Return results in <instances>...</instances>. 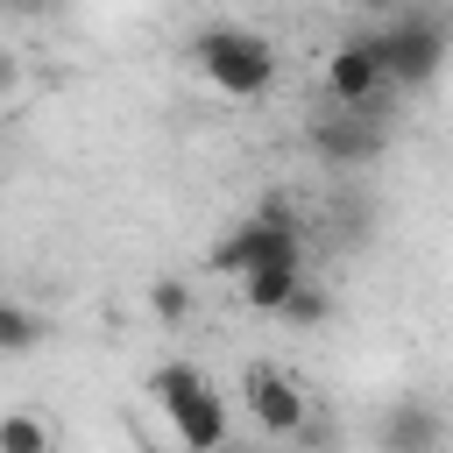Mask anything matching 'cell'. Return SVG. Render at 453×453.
<instances>
[{
  "label": "cell",
  "instance_id": "obj_14",
  "mask_svg": "<svg viewBox=\"0 0 453 453\" xmlns=\"http://www.w3.org/2000/svg\"><path fill=\"white\" fill-rule=\"evenodd\" d=\"M347 7H361V14H396V7H411V0H347Z\"/></svg>",
  "mask_w": 453,
  "mask_h": 453
},
{
  "label": "cell",
  "instance_id": "obj_17",
  "mask_svg": "<svg viewBox=\"0 0 453 453\" xmlns=\"http://www.w3.org/2000/svg\"><path fill=\"white\" fill-rule=\"evenodd\" d=\"M219 453H255V446H241V439H226V446H219Z\"/></svg>",
  "mask_w": 453,
  "mask_h": 453
},
{
  "label": "cell",
  "instance_id": "obj_9",
  "mask_svg": "<svg viewBox=\"0 0 453 453\" xmlns=\"http://www.w3.org/2000/svg\"><path fill=\"white\" fill-rule=\"evenodd\" d=\"M297 283H304V262H276V269L241 276V297H248L255 311H269V319H276V311H283V297H290Z\"/></svg>",
  "mask_w": 453,
  "mask_h": 453
},
{
  "label": "cell",
  "instance_id": "obj_3",
  "mask_svg": "<svg viewBox=\"0 0 453 453\" xmlns=\"http://www.w3.org/2000/svg\"><path fill=\"white\" fill-rule=\"evenodd\" d=\"M149 396L163 403L170 432L184 439V453H219L226 446V396L191 368V361H163L149 375Z\"/></svg>",
  "mask_w": 453,
  "mask_h": 453
},
{
  "label": "cell",
  "instance_id": "obj_13",
  "mask_svg": "<svg viewBox=\"0 0 453 453\" xmlns=\"http://www.w3.org/2000/svg\"><path fill=\"white\" fill-rule=\"evenodd\" d=\"M149 311H156L163 326L191 319V283H177V276H156V283H149Z\"/></svg>",
  "mask_w": 453,
  "mask_h": 453
},
{
  "label": "cell",
  "instance_id": "obj_5",
  "mask_svg": "<svg viewBox=\"0 0 453 453\" xmlns=\"http://www.w3.org/2000/svg\"><path fill=\"white\" fill-rule=\"evenodd\" d=\"M304 142H311V156H319L326 170H354V163L382 156V120L361 113V106H326V113H311Z\"/></svg>",
  "mask_w": 453,
  "mask_h": 453
},
{
  "label": "cell",
  "instance_id": "obj_16",
  "mask_svg": "<svg viewBox=\"0 0 453 453\" xmlns=\"http://www.w3.org/2000/svg\"><path fill=\"white\" fill-rule=\"evenodd\" d=\"M0 7H14V14H42V7H57V0H0Z\"/></svg>",
  "mask_w": 453,
  "mask_h": 453
},
{
  "label": "cell",
  "instance_id": "obj_6",
  "mask_svg": "<svg viewBox=\"0 0 453 453\" xmlns=\"http://www.w3.org/2000/svg\"><path fill=\"white\" fill-rule=\"evenodd\" d=\"M248 411H255L262 439H297V432L311 425L304 389H297L283 368H269V361H255V368H248Z\"/></svg>",
  "mask_w": 453,
  "mask_h": 453
},
{
  "label": "cell",
  "instance_id": "obj_11",
  "mask_svg": "<svg viewBox=\"0 0 453 453\" xmlns=\"http://www.w3.org/2000/svg\"><path fill=\"white\" fill-rule=\"evenodd\" d=\"M0 453H57V439L35 411H7L0 418Z\"/></svg>",
  "mask_w": 453,
  "mask_h": 453
},
{
  "label": "cell",
  "instance_id": "obj_1",
  "mask_svg": "<svg viewBox=\"0 0 453 453\" xmlns=\"http://www.w3.org/2000/svg\"><path fill=\"white\" fill-rule=\"evenodd\" d=\"M191 64L205 71V85H219L226 99H262L276 85V42L248 21H205L191 35Z\"/></svg>",
  "mask_w": 453,
  "mask_h": 453
},
{
  "label": "cell",
  "instance_id": "obj_2",
  "mask_svg": "<svg viewBox=\"0 0 453 453\" xmlns=\"http://www.w3.org/2000/svg\"><path fill=\"white\" fill-rule=\"evenodd\" d=\"M446 50H453V21L432 0H411V7H396L375 28V57H382L389 85H432L439 64H446Z\"/></svg>",
  "mask_w": 453,
  "mask_h": 453
},
{
  "label": "cell",
  "instance_id": "obj_10",
  "mask_svg": "<svg viewBox=\"0 0 453 453\" xmlns=\"http://www.w3.org/2000/svg\"><path fill=\"white\" fill-rule=\"evenodd\" d=\"M42 347V319L21 297H0V354H35Z\"/></svg>",
  "mask_w": 453,
  "mask_h": 453
},
{
  "label": "cell",
  "instance_id": "obj_12",
  "mask_svg": "<svg viewBox=\"0 0 453 453\" xmlns=\"http://www.w3.org/2000/svg\"><path fill=\"white\" fill-rule=\"evenodd\" d=\"M276 319H283V326H326V319H333V290L304 276V283L283 297V311H276Z\"/></svg>",
  "mask_w": 453,
  "mask_h": 453
},
{
  "label": "cell",
  "instance_id": "obj_7",
  "mask_svg": "<svg viewBox=\"0 0 453 453\" xmlns=\"http://www.w3.org/2000/svg\"><path fill=\"white\" fill-rule=\"evenodd\" d=\"M375 453H446V418L425 396H396L375 418Z\"/></svg>",
  "mask_w": 453,
  "mask_h": 453
},
{
  "label": "cell",
  "instance_id": "obj_15",
  "mask_svg": "<svg viewBox=\"0 0 453 453\" xmlns=\"http://www.w3.org/2000/svg\"><path fill=\"white\" fill-rule=\"evenodd\" d=\"M14 78H21V64H14V57H7V50H0V92H7V85H14Z\"/></svg>",
  "mask_w": 453,
  "mask_h": 453
},
{
  "label": "cell",
  "instance_id": "obj_4",
  "mask_svg": "<svg viewBox=\"0 0 453 453\" xmlns=\"http://www.w3.org/2000/svg\"><path fill=\"white\" fill-rule=\"evenodd\" d=\"M276 262H304V219L290 198H262L255 219H241L234 234L212 241V269H226V276H255Z\"/></svg>",
  "mask_w": 453,
  "mask_h": 453
},
{
  "label": "cell",
  "instance_id": "obj_8",
  "mask_svg": "<svg viewBox=\"0 0 453 453\" xmlns=\"http://www.w3.org/2000/svg\"><path fill=\"white\" fill-rule=\"evenodd\" d=\"M382 85H389V78H382L375 35H354V42H340V50L326 57V92H333V106H368Z\"/></svg>",
  "mask_w": 453,
  "mask_h": 453
}]
</instances>
